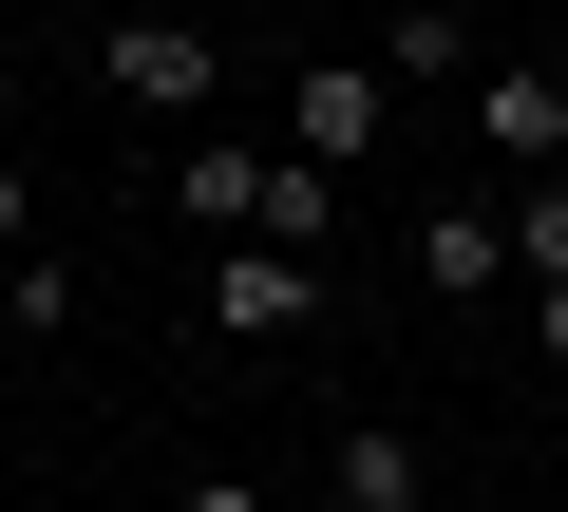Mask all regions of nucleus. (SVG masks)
Here are the masks:
<instances>
[{"instance_id":"obj_1","label":"nucleus","mask_w":568,"mask_h":512,"mask_svg":"<svg viewBox=\"0 0 568 512\" xmlns=\"http://www.w3.org/2000/svg\"><path fill=\"white\" fill-rule=\"evenodd\" d=\"M171 209H209V247H284V267H323L342 171H304V152H246V133H190V152H171Z\"/></svg>"},{"instance_id":"obj_2","label":"nucleus","mask_w":568,"mask_h":512,"mask_svg":"<svg viewBox=\"0 0 568 512\" xmlns=\"http://www.w3.org/2000/svg\"><path fill=\"white\" fill-rule=\"evenodd\" d=\"M95 77H114L133 114H209V96H227V39H190V20H114Z\"/></svg>"},{"instance_id":"obj_3","label":"nucleus","mask_w":568,"mask_h":512,"mask_svg":"<svg viewBox=\"0 0 568 512\" xmlns=\"http://www.w3.org/2000/svg\"><path fill=\"white\" fill-rule=\"evenodd\" d=\"M379 96H398L379 58H304V96H284V152H304V171H361V152H379Z\"/></svg>"},{"instance_id":"obj_4","label":"nucleus","mask_w":568,"mask_h":512,"mask_svg":"<svg viewBox=\"0 0 568 512\" xmlns=\"http://www.w3.org/2000/svg\"><path fill=\"white\" fill-rule=\"evenodd\" d=\"M209 323H227V342H304V323H323V267H284V247H209Z\"/></svg>"},{"instance_id":"obj_5","label":"nucleus","mask_w":568,"mask_h":512,"mask_svg":"<svg viewBox=\"0 0 568 512\" xmlns=\"http://www.w3.org/2000/svg\"><path fill=\"white\" fill-rule=\"evenodd\" d=\"M474 114H493V152H511L530 190L568 171V77H549V58H511V77H474Z\"/></svg>"},{"instance_id":"obj_6","label":"nucleus","mask_w":568,"mask_h":512,"mask_svg":"<svg viewBox=\"0 0 568 512\" xmlns=\"http://www.w3.org/2000/svg\"><path fill=\"white\" fill-rule=\"evenodd\" d=\"M323 493H342V512H436V493H417V436H398V418H342Z\"/></svg>"},{"instance_id":"obj_7","label":"nucleus","mask_w":568,"mask_h":512,"mask_svg":"<svg viewBox=\"0 0 568 512\" xmlns=\"http://www.w3.org/2000/svg\"><path fill=\"white\" fill-rule=\"evenodd\" d=\"M493 267H511V209H417V285L436 304H474Z\"/></svg>"},{"instance_id":"obj_8","label":"nucleus","mask_w":568,"mask_h":512,"mask_svg":"<svg viewBox=\"0 0 568 512\" xmlns=\"http://www.w3.org/2000/svg\"><path fill=\"white\" fill-rule=\"evenodd\" d=\"M379 77H474V20H379Z\"/></svg>"},{"instance_id":"obj_9","label":"nucleus","mask_w":568,"mask_h":512,"mask_svg":"<svg viewBox=\"0 0 568 512\" xmlns=\"http://www.w3.org/2000/svg\"><path fill=\"white\" fill-rule=\"evenodd\" d=\"M511 247H530V285H568V171H549V190L511 209Z\"/></svg>"},{"instance_id":"obj_10","label":"nucleus","mask_w":568,"mask_h":512,"mask_svg":"<svg viewBox=\"0 0 568 512\" xmlns=\"http://www.w3.org/2000/svg\"><path fill=\"white\" fill-rule=\"evenodd\" d=\"M0 267H39V171L0 152Z\"/></svg>"},{"instance_id":"obj_11","label":"nucleus","mask_w":568,"mask_h":512,"mask_svg":"<svg viewBox=\"0 0 568 512\" xmlns=\"http://www.w3.org/2000/svg\"><path fill=\"white\" fill-rule=\"evenodd\" d=\"M171 512H265V493H246V474H190V493H171Z\"/></svg>"},{"instance_id":"obj_12","label":"nucleus","mask_w":568,"mask_h":512,"mask_svg":"<svg viewBox=\"0 0 568 512\" xmlns=\"http://www.w3.org/2000/svg\"><path fill=\"white\" fill-rule=\"evenodd\" d=\"M530 342H549V361H568V285H530Z\"/></svg>"},{"instance_id":"obj_13","label":"nucleus","mask_w":568,"mask_h":512,"mask_svg":"<svg viewBox=\"0 0 568 512\" xmlns=\"http://www.w3.org/2000/svg\"><path fill=\"white\" fill-rule=\"evenodd\" d=\"M0 323H20V304H0Z\"/></svg>"}]
</instances>
